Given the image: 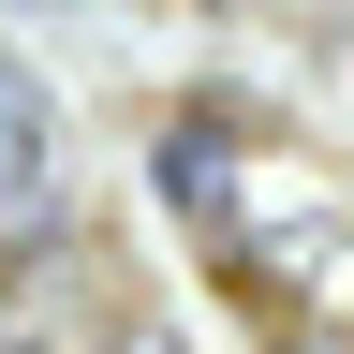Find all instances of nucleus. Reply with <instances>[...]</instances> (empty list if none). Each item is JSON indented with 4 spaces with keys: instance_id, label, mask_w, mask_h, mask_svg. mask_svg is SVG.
<instances>
[{
    "instance_id": "f257e3e1",
    "label": "nucleus",
    "mask_w": 354,
    "mask_h": 354,
    "mask_svg": "<svg viewBox=\"0 0 354 354\" xmlns=\"http://www.w3.org/2000/svg\"><path fill=\"white\" fill-rule=\"evenodd\" d=\"M44 162H59V118H44V88L0 59V221H30V207H44Z\"/></svg>"
},
{
    "instance_id": "f03ea898",
    "label": "nucleus",
    "mask_w": 354,
    "mask_h": 354,
    "mask_svg": "<svg viewBox=\"0 0 354 354\" xmlns=\"http://www.w3.org/2000/svg\"><path fill=\"white\" fill-rule=\"evenodd\" d=\"M162 207L221 221V148H207V133H162Z\"/></svg>"
},
{
    "instance_id": "7ed1b4c3",
    "label": "nucleus",
    "mask_w": 354,
    "mask_h": 354,
    "mask_svg": "<svg viewBox=\"0 0 354 354\" xmlns=\"http://www.w3.org/2000/svg\"><path fill=\"white\" fill-rule=\"evenodd\" d=\"M281 354H354V339H339V325H295V339H281Z\"/></svg>"
},
{
    "instance_id": "20e7f679",
    "label": "nucleus",
    "mask_w": 354,
    "mask_h": 354,
    "mask_svg": "<svg viewBox=\"0 0 354 354\" xmlns=\"http://www.w3.org/2000/svg\"><path fill=\"white\" fill-rule=\"evenodd\" d=\"M118 354H162V325H133V339H118Z\"/></svg>"
},
{
    "instance_id": "39448f33",
    "label": "nucleus",
    "mask_w": 354,
    "mask_h": 354,
    "mask_svg": "<svg viewBox=\"0 0 354 354\" xmlns=\"http://www.w3.org/2000/svg\"><path fill=\"white\" fill-rule=\"evenodd\" d=\"M0 354H59V339H0Z\"/></svg>"
}]
</instances>
